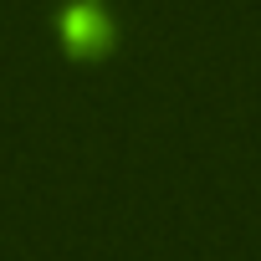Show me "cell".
Instances as JSON below:
<instances>
[{
	"mask_svg": "<svg viewBox=\"0 0 261 261\" xmlns=\"http://www.w3.org/2000/svg\"><path fill=\"white\" fill-rule=\"evenodd\" d=\"M62 36H67L72 46L92 51V46L113 41V26H108V16H102L97 0H77V6H67V11H62Z\"/></svg>",
	"mask_w": 261,
	"mask_h": 261,
	"instance_id": "obj_1",
	"label": "cell"
}]
</instances>
